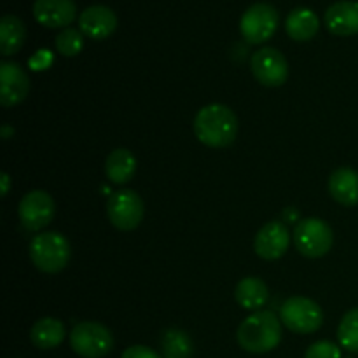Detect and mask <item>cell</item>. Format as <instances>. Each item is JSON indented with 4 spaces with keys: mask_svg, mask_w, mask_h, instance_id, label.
<instances>
[{
    "mask_svg": "<svg viewBox=\"0 0 358 358\" xmlns=\"http://www.w3.org/2000/svg\"><path fill=\"white\" fill-rule=\"evenodd\" d=\"M238 345L248 353H268L282 341L280 318L273 311H255L238 327Z\"/></svg>",
    "mask_w": 358,
    "mask_h": 358,
    "instance_id": "2",
    "label": "cell"
},
{
    "mask_svg": "<svg viewBox=\"0 0 358 358\" xmlns=\"http://www.w3.org/2000/svg\"><path fill=\"white\" fill-rule=\"evenodd\" d=\"M10 133H14V129H10L9 126H3V129H2V135H3V138H9V135Z\"/></svg>",
    "mask_w": 358,
    "mask_h": 358,
    "instance_id": "29",
    "label": "cell"
},
{
    "mask_svg": "<svg viewBox=\"0 0 358 358\" xmlns=\"http://www.w3.org/2000/svg\"><path fill=\"white\" fill-rule=\"evenodd\" d=\"M121 358H163L159 353L154 352L152 348L149 346H142V345H135V346H129L122 352Z\"/></svg>",
    "mask_w": 358,
    "mask_h": 358,
    "instance_id": "26",
    "label": "cell"
},
{
    "mask_svg": "<svg viewBox=\"0 0 358 358\" xmlns=\"http://www.w3.org/2000/svg\"><path fill=\"white\" fill-rule=\"evenodd\" d=\"M56 51L63 56H76L83 51L84 38L83 31L76 30V28H65L59 31L55 38Z\"/></svg>",
    "mask_w": 358,
    "mask_h": 358,
    "instance_id": "24",
    "label": "cell"
},
{
    "mask_svg": "<svg viewBox=\"0 0 358 358\" xmlns=\"http://www.w3.org/2000/svg\"><path fill=\"white\" fill-rule=\"evenodd\" d=\"M325 27L331 34L339 37L358 34V2L353 0H341L336 2L325 10Z\"/></svg>",
    "mask_w": 358,
    "mask_h": 358,
    "instance_id": "15",
    "label": "cell"
},
{
    "mask_svg": "<svg viewBox=\"0 0 358 358\" xmlns=\"http://www.w3.org/2000/svg\"><path fill=\"white\" fill-rule=\"evenodd\" d=\"M30 259L35 268L48 275H55L65 269L70 261V243L59 233H42L37 234L30 241Z\"/></svg>",
    "mask_w": 358,
    "mask_h": 358,
    "instance_id": "3",
    "label": "cell"
},
{
    "mask_svg": "<svg viewBox=\"0 0 358 358\" xmlns=\"http://www.w3.org/2000/svg\"><path fill=\"white\" fill-rule=\"evenodd\" d=\"M28 73L14 62L0 63V103L3 107H14L28 96Z\"/></svg>",
    "mask_w": 358,
    "mask_h": 358,
    "instance_id": "12",
    "label": "cell"
},
{
    "mask_svg": "<svg viewBox=\"0 0 358 358\" xmlns=\"http://www.w3.org/2000/svg\"><path fill=\"white\" fill-rule=\"evenodd\" d=\"M280 14L275 6L257 2L248 7L240 21V31L248 44H262L275 35L278 28Z\"/></svg>",
    "mask_w": 358,
    "mask_h": 358,
    "instance_id": "7",
    "label": "cell"
},
{
    "mask_svg": "<svg viewBox=\"0 0 358 358\" xmlns=\"http://www.w3.org/2000/svg\"><path fill=\"white\" fill-rule=\"evenodd\" d=\"M79 27L86 37L94 41H103L110 37L117 28V16L107 6H90L79 16Z\"/></svg>",
    "mask_w": 358,
    "mask_h": 358,
    "instance_id": "13",
    "label": "cell"
},
{
    "mask_svg": "<svg viewBox=\"0 0 358 358\" xmlns=\"http://www.w3.org/2000/svg\"><path fill=\"white\" fill-rule=\"evenodd\" d=\"M194 133L199 142L213 149L231 145L238 135L236 114L227 105H206L196 114Z\"/></svg>",
    "mask_w": 358,
    "mask_h": 358,
    "instance_id": "1",
    "label": "cell"
},
{
    "mask_svg": "<svg viewBox=\"0 0 358 358\" xmlns=\"http://www.w3.org/2000/svg\"><path fill=\"white\" fill-rule=\"evenodd\" d=\"M250 69L255 79L266 87L283 86L289 79V63L285 56L275 48H262L254 52Z\"/></svg>",
    "mask_w": 358,
    "mask_h": 358,
    "instance_id": "9",
    "label": "cell"
},
{
    "mask_svg": "<svg viewBox=\"0 0 358 358\" xmlns=\"http://www.w3.org/2000/svg\"><path fill=\"white\" fill-rule=\"evenodd\" d=\"M70 346L83 358H101L112 352L114 338L105 325L96 322H80L70 332Z\"/></svg>",
    "mask_w": 358,
    "mask_h": 358,
    "instance_id": "4",
    "label": "cell"
},
{
    "mask_svg": "<svg viewBox=\"0 0 358 358\" xmlns=\"http://www.w3.org/2000/svg\"><path fill=\"white\" fill-rule=\"evenodd\" d=\"M52 63V55L49 51H37L30 59V66L34 70H45Z\"/></svg>",
    "mask_w": 358,
    "mask_h": 358,
    "instance_id": "27",
    "label": "cell"
},
{
    "mask_svg": "<svg viewBox=\"0 0 358 358\" xmlns=\"http://www.w3.org/2000/svg\"><path fill=\"white\" fill-rule=\"evenodd\" d=\"M65 325L58 318L45 317L34 324L30 331V339L35 348L38 350H52L59 346L65 339Z\"/></svg>",
    "mask_w": 358,
    "mask_h": 358,
    "instance_id": "18",
    "label": "cell"
},
{
    "mask_svg": "<svg viewBox=\"0 0 358 358\" xmlns=\"http://www.w3.org/2000/svg\"><path fill=\"white\" fill-rule=\"evenodd\" d=\"M332 243H334L332 227L322 219L299 220L294 229V245L304 257H324L332 248Z\"/></svg>",
    "mask_w": 358,
    "mask_h": 358,
    "instance_id": "5",
    "label": "cell"
},
{
    "mask_svg": "<svg viewBox=\"0 0 358 358\" xmlns=\"http://www.w3.org/2000/svg\"><path fill=\"white\" fill-rule=\"evenodd\" d=\"M318 28H320V20L313 10L306 7H297L285 20L287 34L297 42L311 41L317 35Z\"/></svg>",
    "mask_w": 358,
    "mask_h": 358,
    "instance_id": "17",
    "label": "cell"
},
{
    "mask_svg": "<svg viewBox=\"0 0 358 358\" xmlns=\"http://www.w3.org/2000/svg\"><path fill=\"white\" fill-rule=\"evenodd\" d=\"M2 198H6L7 196V192H9V185H10V178H9V175L7 173H2Z\"/></svg>",
    "mask_w": 358,
    "mask_h": 358,
    "instance_id": "28",
    "label": "cell"
},
{
    "mask_svg": "<svg viewBox=\"0 0 358 358\" xmlns=\"http://www.w3.org/2000/svg\"><path fill=\"white\" fill-rule=\"evenodd\" d=\"M329 192L345 206L358 205V171L352 168H338L329 178Z\"/></svg>",
    "mask_w": 358,
    "mask_h": 358,
    "instance_id": "16",
    "label": "cell"
},
{
    "mask_svg": "<svg viewBox=\"0 0 358 358\" xmlns=\"http://www.w3.org/2000/svg\"><path fill=\"white\" fill-rule=\"evenodd\" d=\"M234 297H236L238 304L243 306L245 310L257 311L268 301V285L262 282L261 278L255 276H247L241 280L234 290Z\"/></svg>",
    "mask_w": 358,
    "mask_h": 358,
    "instance_id": "21",
    "label": "cell"
},
{
    "mask_svg": "<svg viewBox=\"0 0 358 358\" xmlns=\"http://www.w3.org/2000/svg\"><path fill=\"white\" fill-rule=\"evenodd\" d=\"M136 171V157L128 149H115L107 156L105 173L112 184H126Z\"/></svg>",
    "mask_w": 358,
    "mask_h": 358,
    "instance_id": "19",
    "label": "cell"
},
{
    "mask_svg": "<svg viewBox=\"0 0 358 358\" xmlns=\"http://www.w3.org/2000/svg\"><path fill=\"white\" fill-rule=\"evenodd\" d=\"M290 247V233L287 226L278 220L261 227L254 240V250L264 261H276L283 257Z\"/></svg>",
    "mask_w": 358,
    "mask_h": 358,
    "instance_id": "11",
    "label": "cell"
},
{
    "mask_svg": "<svg viewBox=\"0 0 358 358\" xmlns=\"http://www.w3.org/2000/svg\"><path fill=\"white\" fill-rule=\"evenodd\" d=\"M304 358H341V350L332 341H318L308 348Z\"/></svg>",
    "mask_w": 358,
    "mask_h": 358,
    "instance_id": "25",
    "label": "cell"
},
{
    "mask_svg": "<svg viewBox=\"0 0 358 358\" xmlns=\"http://www.w3.org/2000/svg\"><path fill=\"white\" fill-rule=\"evenodd\" d=\"M280 318L296 334H313L324 324L322 308L308 297H290L280 310Z\"/></svg>",
    "mask_w": 358,
    "mask_h": 358,
    "instance_id": "6",
    "label": "cell"
},
{
    "mask_svg": "<svg viewBox=\"0 0 358 358\" xmlns=\"http://www.w3.org/2000/svg\"><path fill=\"white\" fill-rule=\"evenodd\" d=\"M339 345L350 353H358V308H353L343 317L338 329Z\"/></svg>",
    "mask_w": 358,
    "mask_h": 358,
    "instance_id": "23",
    "label": "cell"
},
{
    "mask_svg": "<svg viewBox=\"0 0 358 358\" xmlns=\"http://www.w3.org/2000/svg\"><path fill=\"white\" fill-rule=\"evenodd\" d=\"M77 7L73 0H35L34 16L42 27L66 28L76 20Z\"/></svg>",
    "mask_w": 358,
    "mask_h": 358,
    "instance_id": "14",
    "label": "cell"
},
{
    "mask_svg": "<svg viewBox=\"0 0 358 358\" xmlns=\"http://www.w3.org/2000/svg\"><path fill=\"white\" fill-rule=\"evenodd\" d=\"M56 213L55 199L45 191H31L23 196L17 206L21 224L28 231H41L52 222Z\"/></svg>",
    "mask_w": 358,
    "mask_h": 358,
    "instance_id": "10",
    "label": "cell"
},
{
    "mask_svg": "<svg viewBox=\"0 0 358 358\" xmlns=\"http://www.w3.org/2000/svg\"><path fill=\"white\" fill-rule=\"evenodd\" d=\"M163 358H191L194 352L191 338L180 329H168L161 338Z\"/></svg>",
    "mask_w": 358,
    "mask_h": 358,
    "instance_id": "22",
    "label": "cell"
},
{
    "mask_svg": "<svg viewBox=\"0 0 358 358\" xmlns=\"http://www.w3.org/2000/svg\"><path fill=\"white\" fill-rule=\"evenodd\" d=\"M27 38V27L14 14H6L0 20V52L3 56H13L23 48Z\"/></svg>",
    "mask_w": 358,
    "mask_h": 358,
    "instance_id": "20",
    "label": "cell"
},
{
    "mask_svg": "<svg viewBox=\"0 0 358 358\" xmlns=\"http://www.w3.org/2000/svg\"><path fill=\"white\" fill-rule=\"evenodd\" d=\"M107 215L119 231H133L143 219V201L131 189L112 192L107 201Z\"/></svg>",
    "mask_w": 358,
    "mask_h": 358,
    "instance_id": "8",
    "label": "cell"
}]
</instances>
